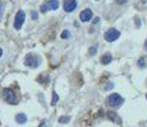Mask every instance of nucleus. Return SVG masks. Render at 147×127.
Here are the masks:
<instances>
[{"mask_svg":"<svg viewBox=\"0 0 147 127\" xmlns=\"http://www.w3.org/2000/svg\"><path fill=\"white\" fill-rule=\"evenodd\" d=\"M137 65L140 67H146L147 66V56H143V57H141L140 60H138Z\"/></svg>","mask_w":147,"mask_h":127,"instance_id":"nucleus-12","label":"nucleus"},{"mask_svg":"<svg viewBox=\"0 0 147 127\" xmlns=\"http://www.w3.org/2000/svg\"><path fill=\"white\" fill-rule=\"evenodd\" d=\"M69 37V32L68 31H63V33H61V38H67Z\"/></svg>","mask_w":147,"mask_h":127,"instance_id":"nucleus-15","label":"nucleus"},{"mask_svg":"<svg viewBox=\"0 0 147 127\" xmlns=\"http://www.w3.org/2000/svg\"><path fill=\"white\" fill-rule=\"evenodd\" d=\"M16 121L18 123H24V122H27V116L26 114H23V113H18L16 116Z\"/></svg>","mask_w":147,"mask_h":127,"instance_id":"nucleus-9","label":"nucleus"},{"mask_svg":"<svg viewBox=\"0 0 147 127\" xmlns=\"http://www.w3.org/2000/svg\"><path fill=\"white\" fill-rule=\"evenodd\" d=\"M146 98H147V95H146Z\"/></svg>","mask_w":147,"mask_h":127,"instance_id":"nucleus-24","label":"nucleus"},{"mask_svg":"<svg viewBox=\"0 0 147 127\" xmlns=\"http://www.w3.org/2000/svg\"><path fill=\"white\" fill-rule=\"evenodd\" d=\"M119 36H120L119 31L115 29V28H110L109 31H106V32H105L104 38H105L107 42H114L117 38H119Z\"/></svg>","mask_w":147,"mask_h":127,"instance_id":"nucleus-3","label":"nucleus"},{"mask_svg":"<svg viewBox=\"0 0 147 127\" xmlns=\"http://www.w3.org/2000/svg\"><path fill=\"white\" fill-rule=\"evenodd\" d=\"M92 10L91 9H84V10H82L81 14H80V19L82 22H88L90 19L92 18Z\"/></svg>","mask_w":147,"mask_h":127,"instance_id":"nucleus-8","label":"nucleus"},{"mask_svg":"<svg viewBox=\"0 0 147 127\" xmlns=\"http://www.w3.org/2000/svg\"><path fill=\"white\" fill-rule=\"evenodd\" d=\"M111 59H113V56L110 55V53H105V55L101 57V63H102L104 65H107L110 61H111Z\"/></svg>","mask_w":147,"mask_h":127,"instance_id":"nucleus-11","label":"nucleus"},{"mask_svg":"<svg viewBox=\"0 0 147 127\" xmlns=\"http://www.w3.org/2000/svg\"><path fill=\"white\" fill-rule=\"evenodd\" d=\"M3 98L10 104L17 103V97H16V94H14V92L12 89H8V88L3 89Z\"/></svg>","mask_w":147,"mask_h":127,"instance_id":"nucleus-2","label":"nucleus"},{"mask_svg":"<svg viewBox=\"0 0 147 127\" xmlns=\"http://www.w3.org/2000/svg\"><path fill=\"white\" fill-rule=\"evenodd\" d=\"M96 50H97V47H96V46H92L91 49H90V53H91V55H95V53H96Z\"/></svg>","mask_w":147,"mask_h":127,"instance_id":"nucleus-16","label":"nucleus"},{"mask_svg":"<svg viewBox=\"0 0 147 127\" xmlns=\"http://www.w3.org/2000/svg\"><path fill=\"white\" fill-rule=\"evenodd\" d=\"M1 55H3V50L0 49V56H1Z\"/></svg>","mask_w":147,"mask_h":127,"instance_id":"nucleus-22","label":"nucleus"},{"mask_svg":"<svg viewBox=\"0 0 147 127\" xmlns=\"http://www.w3.org/2000/svg\"><path fill=\"white\" fill-rule=\"evenodd\" d=\"M58 8H59V1L58 0H46V3L41 5L42 12H47V10H56Z\"/></svg>","mask_w":147,"mask_h":127,"instance_id":"nucleus-4","label":"nucleus"},{"mask_svg":"<svg viewBox=\"0 0 147 127\" xmlns=\"http://www.w3.org/2000/svg\"><path fill=\"white\" fill-rule=\"evenodd\" d=\"M113 86H114V85H113V84H111V83H107V84H106V85H105V89H106V90H107V89H111V88H113Z\"/></svg>","mask_w":147,"mask_h":127,"instance_id":"nucleus-18","label":"nucleus"},{"mask_svg":"<svg viewBox=\"0 0 147 127\" xmlns=\"http://www.w3.org/2000/svg\"><path fill=\"white\" fill-rule=\"evenodd\" d=\"M64 10L67 13H70L77 8V1L76 0H64Z\"/></svg>","mask_w":147,"mask_h":127,"instance_id":"nucleus-7","label":"nucleus"},{"mask_svg":"<svg viewBox=\"0 0 147 127\" xmlns=\"http://www.w3.org/2000/svg\"><path fill=\"white\" fill-rule=\"evenodd\" d=\"M145 47H146V50H147V41H146V43H145Z\"/></svg>","mask_w":147,"mask_h":127,"instance_id":"nucleus-23","label":"nucleus"},{"mask_svg":"<svg viewBox=\"0 0 147 127\" xmlns=\"http://www.w3.org/2000/svg\"><path fill=\"white\" fill-rule=\"evenodd\" d=\"M98 22H100V18H98V17H97V18H95L94 19V23L96 24V23H98Z\"/></svg>","mask_w":147,"mask_h":127,"instance_id":"nucleus-20","label":"nucleus"},{"mask_svg":"<svg viewBox=\"0 0 147 127\" xmlns=\"http://www.w3.org/2000/svg\"><path fill=\"white\" fill-rule=\"evenodd\" d=\"M69 120H70V117H68V116H63V117L59 118V122L60 123H67V122H69Z\"/></svg>","mask_w":147,"mask_h":127,"instance_id":"nucleus-13","label":"nucleus"},{"mask_svg":"<svg viewBox=\"0 0 147 127\" xmlns=\"http://www.w3.org/2000/svg\"><path fill=\"white\" fill-rule=\"evenodd\" d=\"M40 127H46V125H45V122H42V125Z\"/></svg>","mask_w":147,"mask_h":127,"instance_id":"nucleus-21","label":"nucleus"},{"mask_svg":"<svg viewBox=\"0 0 147 127\" xmlns=\"http://www.w3.org/2000/svg\"><path fill=\"white\" fill-rule=\"evenodd\" d=\"M24 64L30 67H37L38 64H40V61H38V57L36 55H33V53H28V55L26 56V59H24Z\"/></svg>","mask_w":147,"mask_h":127,"instance_id":"nucleus-5","label":"nucleus"},{"mask_svg":"<svg viewBox=\"0 0 147 127\" xmlns=\"http://www.w3.org/2000/svg\"><path fill=\"white\" fill-rule=\"evenodd\" d=\"M31 15H32V19H37V13H36V12H32V14H31Z\"/></svg>","mask_w":147,"mask_h":127,"instance_id":"nucleus-19","label":"nucleus"},{"mask_svg":"<svg viewBox=\"0 0 147 127\" xmlns=\"http://www.w3.org/2000/svg\"><path fill=\"white\" fill-rule=\"evenodd\" d=\"M123 97H120L119 94L114 93V94H110L109 97L106 98V103L109 107H113V108H117V107H120L123 104Z\"/></svg>","mask_w":147,"mask_h":127,"instance_id":"nucleus-1","label":"nucleus"},{"mask_svg":"<svg viewBox=\"0 0 147 127\" xmlns=\"http://www.w3.org/2000/svg\"><path fill=\"white\" fill-rule=\"evenodd\" d=\"M107 117H109L110 120H113V121H114V122H117V123H120V118L118 117L115 112H107Z\"/></svg>","mask_w":147,"mask_h":127,"instance_id":"nucleus-10","label":"nucleus"},{"mask_svg":"<svg viewBox=\"0 0 147 127\" xmlns=\"http://www.w3.org/2000/svg\"><path fill=\"white\" fill-rule=\"evenodd\" d=\"M3 12H4V4L0 1V18L3 17Z\"/></svg>","mask_w":147,"mask_h":127,"instance_id":"nucleus-17","label":"nucleus"},{"mask_svg":"<svg viewBox=\"0 0 147 127\" xmlns=\"http://www.w3.org/2000/svg\"><path fill=\"white\" fill-rule=\"evenodd\" d=\"M58 99H59L58 94H56V93L54 92V93H53V100H51V104H53V106H55V104H56V102H58Z\"/></svg>","mask_w":147,"mask_h":127,"instance_id":"nucleus-14","label":"nucleus"},{"mask_svg":"<svg viewBox=\"0 0 147 127\" xmlns=\"http://www.w3.org/2000/svg\"><path fill=\"white\" fill-rule=\"evenodd\" d=\"M24 18H26L24 12H23V10H19V12L17 13V15H16V19H14V28H16L17 31L22 28L23 22H24Z\"/></svg>","mask_w":147,"mask_h":127,"instance_id":"nucleus-6","label":"nucleus"}]
</instances>
